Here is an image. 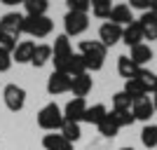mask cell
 Here are the masks:
<instances>
[{
  "label": "cell",
  "instance_id": "1",
  "mask_svg": "<svg viewBox=\"0 0 157 150\" xmlns=\"http://www.w3.org/2000/svg\"><path fill=\"white\" fill-rule=\"evenodd\" d=\"M80 56L85 59L87 71H101L105 61V47L98 40H82L80 42Z\"/></svg>",
  "mask_w": 157,
  "mask_h": 150
},
{
  "label": "cell",
  "instance_id": "2",
  "mask_svg": "<svg viewBox=\"0 0 157 150\" xmlns=\"http://www.w3.org/2000/svg\"><path fill=\"white\" fill-rule=\"evenodd\" d=\"M63 124V110L56 103H47L38 113V127L45 131H56Z\"/></svg>",
  "mask_w": 157,
  "mask_h": 150
},
{
  "label": "cell",
  "instance_id": "3",
  "mask_svg": "<svg viewBox=\"0 0 157 150\" xmlns=\"http://www.w3.org/2000/svg\"><path fill=\"white\" fill-rule=\"evenodd\" d=\"M21 31L31 38H47L54 31V21L49 17H26L24 14V26Z\"/></svg>",
  "mask_w": 157,
  "mask_h": 150
},
{
  "label": "cell",
  "instance_id": "4",
  "mask_svg": "<svg viewBox=\"0 0 157 150\" xmlns=\"http://www.w3.org/2000/svg\"><path fill=\"white\" fill-rule=\"evenodd\" d=\"M73 56V45L71 40H68V35H56L54 38V47H52V61H54V71L63 73L66 63H68V59Z\"/></svg>",
  "mask_w": 157,
  "mask_h": 150
},
{
  "label": "cell",
  "instance_id": "5",
  "mask_svg": "<svg viewBox=\"0 0 157 150\" xmlns=\"http://www.w3.org/2000/svg\"><path fill=\"white\" fill-rule=\"evenodd\" d=\"M2 101H5L7 110H12V113L24 110V106H26V89L12 82V85H7L2 89Z\"/></svg>",
  "mask_w": 157,
  "mask_h": 150
},
{
  "label": "cell",
  "instance_id": "6",
  "mask_svg": "<svg viewBox=\"0 0 157 150\" xmlns=\"http://www.w3.org/2000/svg\"><path fill=\"white\" fill-rule=\"evenodd\" d=\"M89 28V17L82 12H66L63 17V31L68 38H75V35H82V33Z\"/></svg>",
  "mask_w": 157,
  "mask_h": 150
},
{
  "label": "cell",
  "instance_id": "7",
  "mask_svg": "<svg viewBox=\"0 0 157 150\" xmlns=\"http://www.w3.org/2000/svg\"><path fill=\"white\" fill-rule=\"evenodd\" d=\"M21 26H24V14L19 12H7L0 17V35H10V38L19 40V35L24 33Z\"/></svg>",
  "mask_w": 157,
  "mask_h": 150
},
{
  "label": "cell",
  "instance_id": "8",
  "mask_svg": "<svg viewBox=\"0 0 157 150\" xmlns=\"http://www.w3.org/2000/svg\"><path fill=\"white\" fill-rule=\"evenodd\" d=\"M122 31H124L122 26L113 24V21H105V24H101V28H98V42L108 49V47H113L115 42L122 40Z\"/></svg>",
  "mask_w": 157,
  "mask_h": 150
},
{
  "label": "cell",
  "instance_id": "9",
  "mask_svg": "<svg viewBox=\"0 0 157 150\" xmlns=\"http://www.w3.org/2000/svg\"><path fill=\"white\" fill-rule=\"evenodd\" d=\"M71 82H73V78H71V75H66V73H59V71H54L52 75L47 78V91H49L52 96L66 94V91H71Z\"/></svg>",
  "mask_w": 157,
  "mask_h": 150
},
{
  "label": "cell",
  "instance_id": "10",
  "mask_svg": "<svg viewBox=\"0 0 157 150\" xmlns=\"http://www.w3.org/2000/svg\"><path fill=\"white\" fill-rule=\"evenodd\" d=\"M131 113H134V120L148 124V120L155 115L152 98H150V96H143V98H138V101H134V103H131Z\"/></svg>",
  "mask_w": 157,
  "mask_h": 150
},
{
  "label": "cell",
  "instance_id": "11",
  "mask_svg": "<svg viewBox=\"0 0 157 150\" xmlns=\"http://www.w3.org/2000/svg\"><path fill=\"white\" fill-rule=\"evenodd\" d=\"M85 110H87V101L85 98H71L63 108V120H71V122H82L85 117Z\"/></svg>",
  "mask_w": 157,
  "mask_h": 150
},
{
  "label": "cell",
  "instance_id": "12",
  "mask_svg": "<svg viewBox=\"0 0 157 150\" xmlns=\"http://www.w3.org/2000/svg\"><path fill=\"white\" fill-rule=\"evenodd\" d=\"M113 24H117V26H129L131 21H136L134 19V12H131V7L124 5V2H117V5H113V12H110V19Z\"/></svg>",
  "mask_w": 157,
  "mask_h": 150
},
{
  "label": "cell",
  "instance_id": "13",
  "mask_svg": "<svg viewBox=\"0 0 157 150\" xmlns=\"http://www.w3.org/2000/svg\"><path fill=\"white\" fill-rule=\"evenodd\" d=\"M136 21H138V26H141V31H143L145 40H157V14L143 12Z\"/></svg>",
  "mask_w": 157,
  "mask_h": 150
},
{
  "label": "cell",
  "instance_id": "14",
  "mask_svg": "<svg viewBox=\"0 0 157 150\" xmlns=\"http://www.w3.org/2000/svg\"><path fill=\"white\" fill-rule=\"evenodd\" d=\"M143 31H141V26H138V21H131L129 26H124V31H122V42H124L127 47H136V45H143Z\"/></svg>",
  "mask_w": 157,
  "mask_h": 150
},
{
  "label": "cell",
  "instance_id": "15",
  "mask_svg": "<svg viewBox=\"0 0 157 150\" xmlns=\"http://www.w3.org/2000/svg\"><path fill=\"white\" fill-rule=\"evenodd\" d=\"M33 52H35V42L33 40H21V42H17V49L12 52V61H17V63H31Z\"/></svg>",
  "mask_w": 157,
  "mask_h": 150
},
{
  "label": "cell",
  "instance_id": "16",
  "mask_svg": "<svg viewBox=\"0 0 157 150\" xmlns=\"http://www.w3.org/2000/svg\"><path fill=\"white\" fill-rule=\"evenodd\" d=\"M92 87H94V80H92V75H89V73L73 78V82H71V91L75 94V98H85L87 94L92 91Z\"/></svg>",
  "mask_w": 157,
  "mask_h": 150
},
{
  "label": "cell",
  "instance_id": "17",
  "mask_svg": "<svg viewBox=\"0 0 157 150\" xmlns=\"http://www.w3.org/2000/svg\"><path fill=\"white\" fill-rule=\"evenodd\" d=\"M42 148L45 150H75L71 141H66L61 134H45L42 136Z\"/></svg>",
  "mask_w": 157,
  "mask_h": 150
},
{
  "label": "cell",
  "instance_id": "18",
  "mask_svg": "<svg viewBox=\"0 0 157 150\" xmlns=\"http://www.w3.org/2000/svg\"><path fill=\"white\" fill-rule=\"evenodd\" d=\"M96 127H98V134L105 136V138H115V136H117V131H120V124H117V120H115L113 113H105V117L101 120Z\"/></svg>",
  "mask_w": 157,
  "mask_h": 150
},
{
  "label": "cell",
  "instance_id": "19",
  "mask_svg": "<svg viewBox=\"0 0 157 150\" xmlns=\"http://www.w3.org/2000/svg\"><path fill=\"white\" fill-rule=\"evenodd\" d=\"M129 59L134 61V63L141 68L143 63H148V61L152 59V47L150 45H136V47H131V52H129Z\"/></svg>",
  "mask_w": 157,
  "mask_h": 150
},
{
  "label": "cell",
  "instance_id": "20",
  "mask_svg": "<svg viewBox=\"0 0 157 150\" xmlns=\"http://www.w3.org/2000/svg\"><path fill=\"white\" fill-rule=\"evenodd\" d=\"M63 73H66V75H71V78H78V75H85V73H87L85 59H82V56H80L78 52H73V56L68 59V63H66Z\"/></svg>",
  "mask_w": 157,
  "mask_h": 150
},
{
  "label": "cell",
  "instance_id": "21",
  "mask_svg": "<svg viewBox=\"0 0 157 150\" xmlns=\"http://www.w3.org/2000/svg\"><path fill=\"white\" fill-rule=\"evenodd\" d=\"M138 71H141V68H138V66L134 63L129 56H120V59H117V73H120V75H122L124 80H134V78H138Z\"/></svg>",
  "mask_w": 157,
  "mask_h": 150
},
{
  "label": "cell",
  "instance_id": "22",
  "mask_svg": "<svg viewBox=\"0 0 157 150\" xmlns=\"http://www.w3.org/2000/svg\"><path fill=\"white\" fill-rule=\"evenodd\" d=\"M127 94V96L131 98V103L134 101H138V98H143V96H148V91H145V87L138 82V78H134V80H127L124 82V89H122Z\"/></svg>",
  "mask_w": 157,
  "mask_h": 150
},
{
  "label": "cell",
  "instance_id": "23",
  "mask_svg": "<svg viewBox=\"0 0 157 150\" xmlns=\"http://www.w3.org/2000/svg\"><path fill=\"white\" fill-rule=\"evenodd\" d=\"M24 7H26V17H47L49 2L47 0H24Z\"/></svg>",
  "mask_w": 157,
  "mask_h": 150
},
{
  "label": "cell",
  "instance_id": "24",
  "mask_svg": "<svg viewBox=\"0 0 157 150\" xmlns=\"http://www.w3.org/2000/svg\"><path fill=\"white\" fill-rule=\"evenodd\" d=\"M59 134L66 138V141H71V143H75V141H80V136H82V129H80L78 122H71V120H63V124H61Z\"/></svg>",
  "mask_w": 157,
  "mask_h": 150
},
{
  "label": "cell",
  "instance_id": "25",
  "mask_svg": "<svg viewBox=\"0 0 157 150\" xmlns=\"http://www.w3.org/2000/svg\"><path fill=\"white\" fill-rule=\"evenodd\" d=\"M47 61H52V45H35L31 63L35 66V68H42Z\"/></svg>",
  "mask_w": 157,
  "mask_h": 150
},
{
  "label": "cell",
  "instance_id": "26",
  "mask_svg": "<svg viewBox=\"0 0 157 150\" xmlns=\"http://www.w3.org/2000/svg\"><path fill=\"white\" fill-rule=\"evenodd\" d=\"M105 106L103 103H94L92 108L87 106V110H85V117H82V122H89V124H98L101 120L105 117Z\"/></svg>",
  "mask_w": 157,
  "mask_h": 150
},
{
  "label": "cell",
  "instance_id": "27",
  "mask_svg": "<svg viewBox=\"0 0 157 150\" xmlns=\"http://www.w3.org/2000/svg\"><path fill=\"white\" fill-rule=\"evenodd\" d=\"M138 82L145 87L148 94H152V91L157 89V73L148 71V68H141V71H138Z\"/></svg>",
  "mask_w": 157,
  "mask_h": 150
},
{
  "label": "cell",
  "instance_id": "28",
  "mask_svg": "<svg viewBox=\"0 0 157 150\" xmlns=\"http://www.w3.org/2000/svg\"><path fill=\"white\" fill-rule=\"evenodd\" d=\"M113 5L110 0H92V14L96 19H110Z\"/></svg>",
  "mask_w": 157,
  "mask_h": 150
},
{
  "label": "cell",
  "instance_id": "29",
  "mask_svg": "<svg viewBox=\"0 0 157 150\" xmlns=\"http://www.w3.org/2000/svg\"><path fill=\"white\" fill-rule=\"evenodd\" d=\"M141 143L145 148H157V124H145L141 129Z\"/></svg>",
  "mask_w": 157,
  "mask_h": 150
},
{
  "label": "cell",
  "instance_id": "30",
  "mask_svg": "<svg viewBox=\"0 0 157 150\" xmlns=\"http://www.w3.org/2000/svg\"><path fill=\"white\" fill-rule=\"evenodd\" d=\"M113 110H115V113L131 110V98L127 96L124 91H117V94H113Z\"/></svg>",
  "mask_w": 157,
  "mask_h": 150
},
{
  "label": "cell",
  "instance_id": "31",
  "mask_svg": "<svg viewBox=\"0 0 157 150\" xmlns=\"http://www.w3.org/2000/svg\"><path fill=\"white\" fill-rule=\"evenodd\" d=\"M66 5H68V12H82V14H87L89 10H92V0H68Z\"/></svg>",
  "mask_w": 157,
  "mask_h": 150
},
{
  "label": "cell",
  "instance_id": "32",
  "mask_svg": "<svg viewBox=\"0 0 157 150\" xmlns=\"http://www.w3.org/2000/svg\"><path fill=\"white\" fill-rule=\"evenodd\" d=\"M113 115H115V120H117L120 129H122V127H131V124L136 122V120H134V113H131V110H124V113H115V110H113Z\"/></svg>",
  "mask_w": 157,
  "mask_h": 150
},
{
  "label": "cell",
  "instance_id": "33",
  "mask_svg": "<svg viewBox=\"0 0 157 150\" xmlns=\"http://www.w3.org/2000/svg\"><path fill=\"white\" fill-rule=\"evenodd\" d=\"M0 49L7 54H12L14 49H17V40L10 38V35H0Z\"/></svg>",
  "mask_w": 157,
  "mask_h": 150
},
{
  "label": "cell",
  "instance_id": "34",
  "mask_svg": "<svg viewBox=\"0 0 157 150\" xmlns=\"http://www.w3.org/2000/svg\"><path fill=\"white\" fill-rule=\"evenodd\" d=\"M129 7H131V10H143V12H150L152 0H129Z\"/></svg>",
  "mask_w": 157,
  "mask_h": 150
},
{
  "label": "cell",
  "instance_id": "35",
  "mask_svg": "<svg viewBox=\"0 0 157 150\" xmlns=\"http://www.w3.org/2000/svg\"><path fill=\"white\" fill-rule=\"evenodd\" d=\"M10 68H12V54L0 49V73H7Z\"/></svg>",
  "mask_w": 157,
  "mask_h": 150
},
{
  "label": "cell",
  "instance_id": "36",
  "mask_svg": "<svg viewBox=\"0 0 157 150\" xmlns=\"http://www.w3.org/2000/svg\"><path fill=\"white\" fill-rule=\"evenodd\" d=\"M152 106H155V113H157V89L152 91Z\"/></svg>",
  "mask_w": 157,
  "mask_h": 150
},
{
  "label": "cell",
  "instance_id": "37",
  "mask_svg": "<svg viewBox=\"0 0 157 150\" xmlns=\"http://www.w3.org/2000/svg\"><path fill=\"white\" fill-rule=\"evenodd\" d=\"M150 12H152V14H157V0H152V7H150Z\"/></svg>",
  "mask_w": 157,
  "mask_h": 150
},
{
  "label": "cell",
  "instance_id": "38",
  "mask_svg": "<svg viewBox=\"0 0 157 150\" xmlns=\"http://www.w3.org/2000/svg\"><path fill=\"white\" fill-rule=\"evenodd\" d=\"M120 150H134V148H120Z\"/></svg>",
  "mask_w": 157,
  "mask_h": 150
}]
</instances>
